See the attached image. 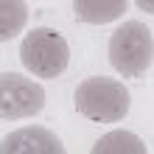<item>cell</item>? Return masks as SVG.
I'll use <instances>...</instances> for the list:
<instances>
[{
    "label": "cell",
    "instance_id": "6da1fadb",
    "mask_svg": "<svg viewBox=\"0 0 154 154\" xmlns=\"http://www.w3.org/2000/svg\"><path fill=\"white\" fill-rule=\"evenodd\" d=\"M76 109L95 123H118L129 115L132 95L126 84L115 81L109 76H90L76 87L73 95Z\"/></svg>",
    "mask_w": 154,
    "mask_h": 154
},
{
    "label": "cell",
    "instance_id": "7a4b0ae2",
    "mask_svg": "<svg viewBox=\"0 0 154 154\" xmlns=\"http://www.w3.org/2000/svg\"><path fill=\"white\" fill-rule=\"evenodd\" d=\"M106 53H109V65L121 76L126 79L143 76L154 62V34L146 23L129 20L115 28Z\"/></svg>",
    "mask_w": 154,
    "mask_h": 154
},
{
    "label": "cell",
    "instance_id": "3957f363",
    "mask_svg": "<svg viewBox=\"0 0 154 154\" xmlns=\"http://www.w3.org/2000/svg\"><path fill=\"white\" fill-rule=\"evenodd\" d=\"M23 67L37 79H56L70 67V45L53 28H31L20 45Z\"/></svg>",
    "mask_w": 154,
    "mask_h": 154
},
{
    "label": "cell",
    "instance_id": "277c9868",
    "mask_svg": "<svg viewBox=\"0 0 154 154\" xmlns=\"http://www.w3.org/2000/svg\"><path fill=\"white\" fill-rule=\"evenodd\" d=\"M45 106V90L34 79L23 73H0V118L20 121V118L39 115Z\"/></svg>",
    "mask_w": 154,
    "mask_h": 154
},
{
    "label": "cell",
    "instance_id": "5b68a950",
    "mask_svg": "<svg viewBox=\"0 0 154 154\" xmlns=\"http://www.w3.org/2000/svg\"><path fill=\"white\" fill-rule=\"evenodd\" d=\"M0 154H67L65 143L45 126L14 129L0 140Z\"/></svg>",
    "mask_w": 154,
    "mask_h": 154
},
{
    "label": "cell",
    "instance_id": "8992f818",
    "mask_svg": "<svg viewBox=\"0 0 154 154\" xmlns=\"http://www.w3.org/2000/svg\"><path fill=\"white\" fill-rule=\"evenodd\" d=\"M126 8H129V3H123V0H76L73 3L76 17L81 23H93V25L118 20L126 14Z\"/></svg>",
    "mask_w": 154,
    "mask_h": 154
},
{
    "label": "cell",
    "instance_id": "52a82bcc",
    "mask_svg": "<svg viewBox=\"0 0 154 154\" xmlns=\"http://www.w3.org/2000/svg\"><path fill=\"white\" fill-rule=\"evenodd\" d=\"M93 154H149V149L134 132L112 129V132H106L95 140Z\"/></svg>",
    "mask_w": 154,
    "mask_h": 154
},
{
    "label": "cell",
    "instance_id": "ba28073f",
    "mask_svg": "<svg viewBox=\"0 0 154 154\" xmlns=\"http://www.w3.org/2000/svg\"><path fill=\"white\" fill-rule=\"evenodd\" d=\"M28 23V6L20 0H0V42L20 37Z\"/></svg>",
    "mask_w": 154,
    "mask_h": 154
},
{
    "label": "cell",
    "instance_id": "9c48e42d",
    "mask_svg": "<svg viewBox=\"0 0 154 154\" xmlns=\"http://www.w3.org/2000/svg\"><path fill=\"white\" fill-rule=\"evenodd\" d=\"M137 6L143 8V11H151V14H154V3H137Z\"/></svg>",
    "mask_w": 154,
    "mask_h": 154
}]
</instances>
